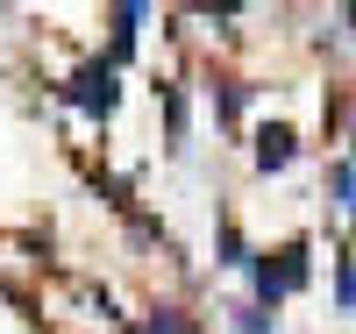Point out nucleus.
I'll use <instances>...</instances> for the list:
<instances>
[{
  "label": "nucleus",
  "mask_w": 356,
  "mask_h": 334,
  "mask_svg": "<svg viewBox=\"0 0 356 334\" xmlns=\"http://www.w3.org/2000/svg\"><path fill=\"white\" fill-rule=\"evenodd\" d=\"M328 206H335L342 221H356V157L328 164Z\"/></svg>",
  "instance_id": "20e7f679"
},
{
  "label": "nucleus",
  "mask_w": 356,
  "mask_h": 334,
  "mask_svg": "<svg viewBox=\"0 0 356 334\" xmlns=\"http://www.w3.org/2000/svg\"><path fill=\"white\" fill-rule=\"evenodd\" d=\"M307 278H314V249H307V242H278V249H257L250 256V299H257V306L292 299Z\"/></svg>",
  "instance_id": "f257e3e1"
},
{
  "label": "nucleus",
  "mask_w": 356,
  "mask_h": 334,
  "mask_svg": "<svg viewBox=\"0 0 356 334\" xmlns=\"http://www.w3.org/2000/svg\"><path fill=\"white\" fill-rule=\"evenodd\" d=\"M349 22H356V8H349Z\"/></svg>",
  "instance_id": "6e6552de"
},
{
  "label": "nucleus",
  "mask_w": 356,
  "mask_h": 334,
  "mask_svg": "<svg viewBox=\"0 0 356 334\" xmlns=\"http://www.w3.org/2000/svg\"><path fill=\"white\" fill-rule=\"evenodd\" d=\"M228 334H285L271 306H257V299H243V306H228Z\"/></svg>",
  "instance_id": "39448f33"
},
{
  "label": "nucleus",
  "mask_w": 356,
  "mask_h": 334,
  "mask_svg": "<svg viewBox=\"0 0 356 334\" xmlns=\"http://www.w3.org/2000/svg\"><path fill=\"white\" fill-rule=\"evenodd\" d=\"M221 270H250V249H243L235 228H221Z\"/></svg>",
  "instance_id": "423d86ee"
},
{
  "label": "nucleus",
  "mask_w": 356,
  "mask_h": 334,
  "mask_svg": "<svg viewBox=\"0 0 356 334\" xmlns=\"http://www.w3.org/2000/svg\"><path fill=\"white\" fill-rule=\"evenodd\" d=\"M65 100L79 114H114V100H122V72H114V57H93V65H79L65 78Z\"/></svg>",
  "instance_id": "f03ea898"
},
{
  "label": "nucleus",
  "mask_w": 356,
  "mask_h": 334,
  "mask_svg": "<svg viewBox=\"0 0 356 334\" xmlns=\"http://www.w3.org/2000/svg\"><path fill=\"white\" fill-rule=\"evenodd\" d=\"M335 299H342V313H356V263H342V278H335Z\"/></svg>",
  "instance_id": "0eeeda50"
},
{
  "label": "nucleus",
  "mask_w": 356,
  "mask_h": 334,
  "mask_svg": "<svg viewBox=\"0 0 356 334\" xmlns=\"http://www.w3.org/2000/svg\"><path fill=\"white\" fill-rule=\"evenodd\" d=\"M292 164H300V135H292L285 121L257 128V171H292Z\"/></svg>",
  "instance_id": "7ed1b4c3"
}]
</instances>
